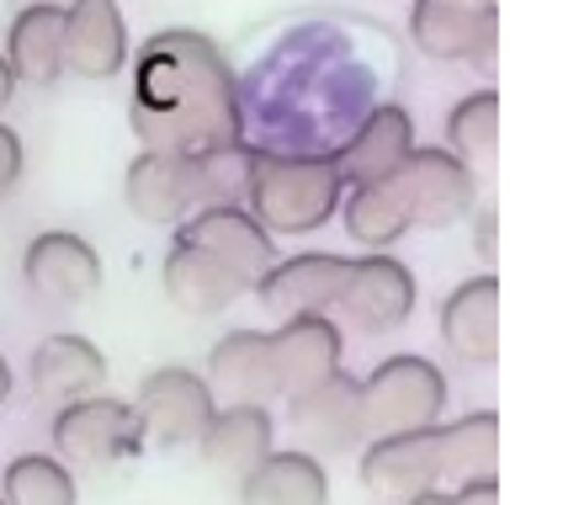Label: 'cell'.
I'll return each instance as SVG.
<instances>
[{
    "mask_svg": "<svg viewBox=\"0 0 563 505\" xmlns=\"http://www.w3.org/2000/svg\"><path fill=\"white\" fill-rule=\"evenodd\" d=\"M345 277V255L335 251H303V255H277V266L251 287L261 309L277 319L292 315H330L335 293Z\"/></svg>",
    "mask_w": 563,
    "mask_h": 505,
    "instance_id": "14",
    "label": "cell"
},
{
    "mask_svg": "<svg viewBox=\"0 0 563 505\" xmlns=\"http://www.w3.org/2000/svg\"><path fill=\"white\" fill-rule=\"evenodd\" d=\"M0 505H5V501H0Z\"/></svg>",
    "mask_w": 563,
    "mask_h": 505,
    "instance_id": "37",
    "label": "cell"
},
{
    "mask_svg": "<svg viewBox=\"0 0 563 505\" xmlns=\"http://www.w3.org/2000/svg\"><path fill=\"white\" fill-rule=\"evenodd\" d=\"M463 6H495V0H463Z\"/></svg>",
    "mask_w": 563,
    "mask_h": 505,
    "instance_id": "36",
    "label": "cell"
},
{
    "mask_svg": "<svg viewBox=\"0 0 563 505\" xmlns=\"http://www.w3.org/2000/svg\"><path fill=\"white\" fill-rule=\"evenodd\" d=\"M133 133L144 150L197 155L245 139V101L223 48L197 28H159L133 59Z\"/></svg>",
    "mask_w": 563,
    "mask_h": 505,
    "instance_id": "1",
    "label": "cell"
},
{
    "mask_svg": "<svg viewBox=\"0 0 563 505\" xmlns=\"http://www.w3.org/2000/svg\"><path fill=\"white\" fill-rule=\"evenodd\" d=\"M123 197L144 223H181L191 202V165L170 150H139L123 171Z\"/></svg>",
    "mask_w": 563,
    "mask_h": 505,
    "instance_id": "21",
    "label": "cell"
},
{
    "mask_svg": "<svg viewBox=\"0 0 563 505\" xmlns=\"http://www.w3.org/2000/svg\"><path fill=\"white\" fill-rule=\"evenodd\" d=\"M176 245H191L208 261H219L245 293L277 266V240L245 208H197L176 223Z\"/></svg>",
    "mask_w": 563,
    "mask_h": 505,
    "instance_id": "8",
    "label": "cell"
},
{
    "mask_svg": "<svg viewBox=\"0 0 563 505\" xmlns=\"http://www.w3.org/2000/svg\"><path fill=\"white\" fill-rule=\"evenodd\" d=\"M292 431L303 437V452H313V458H341L351 447H362V437H367V426H362V378L335 367L330 378L298 388L292 394Z\"/></svg>",
    "mask_w": 563,
    "mask_h": 505,
    "instance_id": "11",
    "label": "cell"
},
{
    "mask_svg": "<svg viewBox=\"0 0 563 505\" xmlns=\"http://www.w3.org/2000/svg\"><path fill=\"white\" fill-rule=\"evenodd\" d=\"M22 283L43 304H86L101 293V255L75 229H43L22 251Z\"/></svg>",
    "mask_w": 563,
    "mask_h": 505,
    "instance_id": "10",
    "label": "cell"
},
{
    "mask_svg": "<svg viewBox=\"0 0 563 505\" xmlns=\"http://www.w3.org/2000/svg\"><path fill=\"white\" fill-rule=\"evenodd\" d=\"M11 96H16V75H11V64H5V54H0V112H5Z\"/></svg>",
    "mask_w": 563,
    "mask_h": 505,
    "instance_id": "33",
    "label": "cell"
},
{
    "mask_svg": "<svg viewBox=\"0 0 563 505\" xmlns=\"http://www.w3.org/2000/svg\"><path fill=\"white\" fill-rule=\"evenodd\" d=\"M5 505H75V474L64 469L54 452H22L5 463L0 479Z\"/></svg>",
    "mask_w": 563,
    "mask_h": 505,
    "instance_id": "28",
    "label": "cell"
},
{
    "mask_svg": "<svg viewBox=\"0 0 563 505\" xmlns=\"http://www.w3.org/2000/svg\"><path fill=\"white\" fill-rule=\"evenodd\" d=\"M128 405L139 415L144 442H155V447H191L208 431L213 410H219L208 378L191 373V367H155V373H144L139 394Z\"/></svg>",
    "mask_w": 563,
    "mask_h": 505,
    "instance_id": "7",
    "label": "cell"
},
{
    "mask_svg": "<svg viewBox=\"0 0 563 505\" xmlns=\"http://www.w3.org/2000/svg\"><path fill=\"white\" fill-rule=\"evenodd\" d=\"M22 165H27V150H22L16 128L0 123V202L16 191V182H22Z\"/></svg>",
    "mask_w": 563,
    "mask_h": 505,
    "instance_id": "30",
    "label": "cell"
},
{
    "mask_svg": "<svg viewBox=\"0 0 563 505\" xmlns=\"http://www.w3.org/2000/svg\"><path fill=\"white\" fill-rule=\"evenodd\" d=\"M341 219H345V234L367 251H388L394 240H405L409 223L405 213L394 208V197L383 191V182H367V187H345L341 197Z\"/></svg>",
    "mask_w": 563,
    "mask_h": 505,
    "instance_id": "29",
    "label": "cell"
},
{
    "mask_svg": "<svg viewBox=\"0 0 563 505\" xmlns=\"http://www.w3.org/2000/svg\"><path fill=\"white\" fill-rule=\"evenodd\" d=\"M409 150H415V118L399 101H377L356 123V133L335 150V171L345 187H367V182H383Z\"/></svg>",
    "mask_w": 563,
    "mask_h": 505,
    "instance_id": "18",
    "label": "cell"
},
{
    "mask_svg": "<svg viewBox=\"0 0 563 505\" xmlns=\"http://www.w3.org/2000/svg\"><path fill=\"white\" fill-rule=\"evenodd\" d=\"M399 505H446V495H441V490H426V495H415V501H399Z\"/></svg>",
    "mask_w": 563,
    "mask_h": 505,
    "instance_id": "35",
    "label": "cell"
},
{
    "mask_svg": "<svg viewBox=\"0 0 563 505\" xmlns=\"http://www.w3.org/2000/svg\"><path fill=\"white\" fill-rule=\"evenodd\" d=\"M437 463L441 479H457V484L495 479V469H500V415L473 410L457 415L452 426H437Z\"/></svg>",
    "mask_w": 563,
    "mask_h": 505,
    "instance_id": "25",
    "label": "cell"
},
{
    "mask_svg": "<svg viewBox=\"0 0 563 505\" xmlns=\"http://www.w3.org/2000/svg\"><path fill=\"white\" fill-rule=\"evenodd\" d=\"M266 341H272V362H277L282 394H298V388H309V383L330 378V373L341 367V351H345L341 325L330 315L277 319V330H272Z\"/></svg>",
    "mask_w": 563,
    "mask_h": 505,
    "instance_id": "17",
    "label": "cell"
},
{
    "mask_svg": "<svg viewBox=\"0 0 563 505\" xmlns=\"http://www.w3.org/2000/svg\"><path fill=\"white\" fill-rule=\"evenodd\" d=\"M335 309L351 330L362 336H388L415 315V277H409L405 261L394 255H356L345 261L341 293H335Z\"/></svg>",
    "mask_w": 563,
    "mask_h": 505,
    "instance_id": "9",
    "label": "cell"
},
{
    "mask_svg": "<svg viewBox=\"0 0 563 505\" xmlns=\"http://www.w3.org/2000/svg\"><path fill=\"white\" fill-rule=\"evenodd\" d=\"M441 341L473 367H489L500 356V283L495 272H478L441 298Z\"/></svg>",
    "mask_w": 563,
    "mask_h": 505,
    "instance_id": "15",
    "label": "cell"
},
{
    "mask_svg": "<svg viewBox=\"0 0 563 505\" xmlns=\"http://www.w3.org/2000/svg\"><path fill=\"white\" fill-rule=\"evenodd\" d=\"M446 505H500V484L495 479H473V484H457Z\"/></svg>",
    "mask_w": 563,
    "mask_h": 505,
    "instance_id": "31",
    "label": "cell"
},
{
    "mask_svg": "<svg viewBox=\"0 0 563 505\" xmlns=\"http://www.w3.org/2000/svg\"><path fill=\"white\" fill-rule=\"evenodd\" d=\"M133 59L128 22L118 0H69L64 6V75L75 80H118Z\"/></svg>",
    "mask_w": 563,
    "mask_h": 505,
    "instance_id": "12",
    "label": "cell"
},
{
    "mask_svg": "<svg viewBox=\"0 0 563 505\" xmlns=\"http://www.w3.org/2000/svg\"><path fill=\"white\" fill-rule=\"evenodd\" d=\"M383 191L394 197L409 229H446L478 208V176L441 144H415L383 176Z\"/></svg>",
    "mask_w": 563,
    "mask_h": 505,
    "instance_id": "3",
    "label": "cell"
},
{
    "mask_svg": "<svg viewBox=\"0 0 563 505\" xmlns=\"http://www.w3.org/2000/svg\"><path fill=\"white\" fill-rule=\"evenodd\" d=\"M468 219H473V240H478V255H484V261H495V208L484 202V208H473Z\"/></svg>",
    "mask_w": 563,
    "mask_h": 505,
    "instance_id": "32",
    "label": "cell"
},
{
    "mask_svg": "<svg viewBox=\"0 0 563 505\" xmlns=\"http://www.w3.org/2000/svg\"><path fill=\"white\" fill-rule=\"evenodd\" d=\"M345 182L335 155H282V150H251V191L245 213L266 234H313L341 213Z\"/></svg>",
    "mask_w": 563,
    "mask_h": 505,
    "instance_id": "2",
    "label": "cell"
},
{
    "mask_svg": "<svg viewBox=\"0 0 563 505\" xmlns=\"http://www.w3.org/2000/svg\"><path fill=\"white\" fill-rule=\"evenodd\" d=\"M5 399H11V362L0 356V405H5Z\"/></svg>",
    "mask_w": 563,
    "mask_h": 505,
    "instance_id": "34",
    "label": "cell"
},
{
    "mask_svg": "<svg viewBox=\"0 0 563 505\" xmlns=\"http://www.w3.org/2000/svg\"><path fill=\"white\" fill-rule=\"evenodd\" d=\"M5 64L16 75V86H59L64 75V6L54 0H32L11 17V32H5Z\"/></svg>",
    "mask_w": 563,
    "mask_h": 505,
    "instance_id": "20",
    "label": "cell"
},
{
    "mask_svg": "<svg viewBox=\"0 0 563 505\" xmlns=\"http://www.w3.org/2000/svg\"><path fill=\"white\" fill-rule=\"evenodd\" d=\"M208 388L223 405H272L282 394L266 330H229L208 351Z\"/></svg>",
    "mask_w": 563,
    "mask_h": 505,
    "instance_id": "16",
    "label": "cell"
},
{
    "mask_svg": "<svg viewBox=\"0 0 563 505\" xmlns=\"http://www.w3.org/2000/svg\"><path fill=\"white\" fill-rule=\"evenodd\" d=\"M441 150H452L478 182L495 171V155H500V96H495V86L468 91L446 112V144Z\"/></svg>",
    "mask_w": 563,
    "mask_h": 505,
    "instance_id": "26",
    "label": "cell"
},
{
    "mask_svg": "<svg viewBox=\"0 0 563 505\" xmlns=\"http://www.w3.org/2000/svg\"><path fill=\"white\" fill-rule=\"evenodd\" d=\"M362 490L377 495L383 505L415 501L426 490L441 484V463H437V426H420V431H388L373 437V447L362 452Z\"/></svg>",
    "mask_w": 563,
    "mask_h": 505,
    "instance_id": "13",
    "label": "cell"
},
{
    "mask_svg": "<svg viewBox=\"0 0 563 505\" xmlns=\"http://www.w3.org/2000/svg\"><path fill=\"white\" fill-rule=\"evenodd\" d=\"M409 43L437 64H478L495 75L500 11L463 0H409Z\"/></svg>",
    "mask_w": 563,
    "mask_h": 505,
    "instance_id": "6",
    "label": "cell"
},
{
    "mask_svg": "<svg viewBox=\"0 0 563 505\" xmlns=\"http://www.w3.org/2000/svg\"><path fill=\"white\" fill-rule=\"evenodd\" d=\"M202 447V463L208 469H219L229 479H245L277 447V420L266 405H219L213 420H208V431L197 437Z\"/></svg>",
    "mask_w": 563,
    "mask_h": 505,
    "instance_id": "22",
    "label": "cell"
},
{
    "mask_svg": "<svg viewBox=\"0 0 563 505\" xmlns=\"http://www.w3.org/2000/svg\"><path fill=\"white\" fill-rule=\"evenodd\" d=\"M48 431H54V458L64 469H112V463L139 458L144 447L133 405L112 394H86L75 405H59Z\"/></svg>",
    "mask_w": 563,
    "mask_h": 505,
    "instance_id": "5",
    "label": "cell"
},
{
    "mask_svg": "<svg viewBox=\"0 0 563 505\" xmlns=\"http://www.w3.org/2000/svg\"><path fill=\"white\" fill-rule=\"evenodd\" d=\"M187 165L197 208H245V191H251V144L245 139L219 144V150H197V155H187Z\"/></svg>",
    "mask_w": 563,
    "mask_h": 505,
    "instance_id": "27",
    "label": "cell"
},
{
    "mask_svg": "<svg viewBox=\"0 0 563 505\" xmlns=\"http://www.w3.org/2000/svg\"><path fill=\"white\" fill-rule=\"evenodd\" d=\"M441 410H446V373L431 356L399 351V356H383L362 378V426H367V437L437 426Z\"/></svg>",
    "mask_w": 563,
    "mask_h": 505,
    "instance_id": "4",
    "label": "cell"
},
{
    "mask_svg": "<svg viewBox=\"0 0 563 505\" xmlns=\"http://www.w3.org/2000/svg\"><path fill=\"white\" fill-rule=\"evenodd\" d=\"M159 287L181 315H223L234 298H245V287L234 283L219 261H208L191 245H170V255L159 261Z\"/></svg>",
    "mask_w": 563,
    "mask_h": 505,
    "instance_id": "24",
    "label": "cell"
},
{
    "mask_svg": "<svg viewBox=\"0 0 563 505\" xmlns=\"http://www.w3.org/2000/svg\"><path fill=\"white\" fill-rule=\"evenodd\" d=\"M101 383H107V356L75 330H59L32 351V394L43 405H75L86 394H101Z\"/></svg>",
    "mask_w": 563,
    "mask_h": 505,
    "instance_id": "19",
    "label": "cell"
},
{
    "mask_svg": "<svg viewBox=\"0 0 563 505\" xmlns=\"http://www.w3.org/2000/svg\"><path fill=\"white\" fill-rule=\"evenodd\" d=\"M330 501V479L324 463L303 452V447H287V452H266L251 474L240 479V505H324Z\"/></svg>",
    "mask_w": 563,
    "mask_h": 505,
    "instance_id": "23",
    "label": "cell"
}]
</instances>
